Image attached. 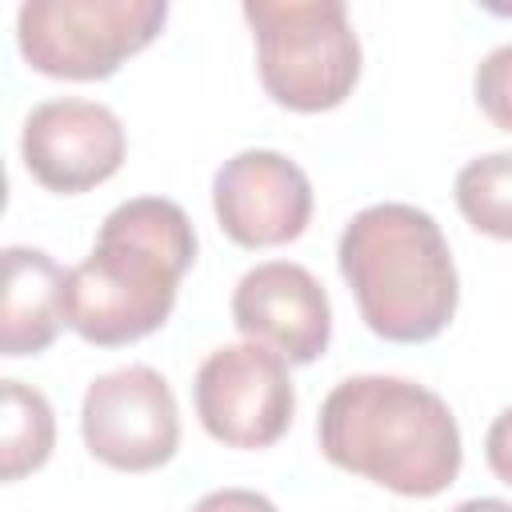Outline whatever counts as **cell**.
I'll list each match as a JSON object with an SVG mask.
<instances>
[{
	"label": "cell",
	"instance_id": "obj_16",
	"mask_svg": "<svg viewBox=\"0 0 512 512\" xmlns=\"http://www.w3.org/2000/svg\"><path fill=\"white\" fill-rule=\"evenodd\" d=\"M192 512H276V504L264 492L252 488H216L192 504Z\"/></svg>",
	"mask_w": 512,
	"mask_h": 512
},
{
	"label": "cell",
	"instance_id": "obj_7",
	"mask_svg": "<svg viewBox=\"0 0 512 512\" xmlns=\"http://www.w3.org/2000/svg\"><path fill=\"white\" fill-rule=\"evenodd\" d=\"M84 448L116 472H152L176 456L180 412L168 380L148 364L104 372L80 404Z\"/></svg>",
	"mask_w": 512,
	"mask_h": 512
},
{
	"label": "cell",
	"instance_id": "obj_3",
	"mask_svg": "<svg viewBox=\"0 0 512 512\" xmlns=\"http://www.w3.org/2000/svg\"><path fill=\"white\" fill-rule=\"evenodd\" d=\"M340 276L360 320L392 344H424L448 328L460 304L452 248L440 224L400 200L360 208L340 232Z\"/></svg>",
	"mask_w": 512,
	"mask_h": 512
},
{
	"label": "cell",
	"instance_id": "obj_6",
	"mask_svg": "<svg viewBox=\"0 0 512 512\" xmlns=\"http://www.w3.org/2000/svg\"><path fill=\"white\" fill-rule=\"evenodd\" d=\"M192 400L204 432L224 448H268L296 412L288 360L256 340L208 352L196 368Z\"/></svg>",
	"mask_w": 512,
	"mask_h": 512
},
{
	"label": "cell",
	"instance_id": "obj_8",
	"mask_svg": "<svg viewBox=\"0 0 512 512\" xmlns=\"http://www.w3.org/2000/svg\"><path fill=\"white\" fill-rule=\"evenodd\" d=\"M128 136L112 108L80 96H56L24 116L20 156L36 184L60 196L112 180L124 164Z\"/></svg>",
	"mask_w": 512,
	"mask_h": 512
},
{
	"label": "cell",
	"instance_id": "obj_9",
	"mask_svg": "<svg viewBox=\"0 0 512 512\" xmlns=\"http://www.w3.org/2000/svg\"><path fill=\"white\" fill-rule=\"evenodd\" d=\"M212 208L224 236L240 248H276L296 240L312 216V184L296 160L276 148H244L216 168Z\"/></svg>",
	"mask_w": 512,
	"mask_h": 512
},
{
	"label": "cell",
	"instance_id": "obj_1",
	"mask_svg": "<svg viewBox=\"0 0 512 512\" xmlns=\"http://www.w3.org/2000/svg\"><path fill=\"white\" fill-rule=\"evenodd\" d=\"M192 260L196 232L180 204L164 196L124 200L104 216L96 248L68 272L64 324L96 348L144 340L172 316Z\"/></svg>",
	"mask_w": 512,
	"mask_h": 512
},
{
	"label": "cell",
	"instance_id": "obj_5",
	"mask_svg": "<svg viewBox=\"0 0 512 512\" xmlns=\"http://www.w3.org/2000/svg\"><path fill=\"white\" fill-rule=\"evenodd\" d=\"M164 20V0H28L16 12V44L40 76L108 80L160 36Z\"/></svg>",
	"mask_w": 512,
	"mask_h": 512
},
{
	"label": "cell",
	"instance_id": "obj_13",
	"mask_svg": "<svg viewBox=\"0 0 512 512\" xmlns=\"http://www.w3.org/2000/svg\"><path fill=\"white\" fill-rule=\"evenodd\" d=\"M456 208L460 216L492 236V240H512V152H488L468 160L456 172Z\"/></svg>",
	"mask_w": 512,
	"mask_h": 512
},
{
	"label": "cell",
	"instance_id": "obj_11",
	"mask_svg": "<svg viewBox=\"0 0 512 512\" xmlns=\"http://www.w3.org/2000/svg\"><path fill=\"white\" fill-rule=\"evenodd\" d=\"M68 272L44 252L8 244L4 248V296H0V352L36 356L64 324Z\"/></svg>",
	"mask_w": 512,
	"mask_h": 512
},
{
	"label": "cell",
	"instance_id": "obj_14",
	"mask_svg": "<svg viewBox=\"0 0 512 512\" xmlns=\"http://www.w3.org/2000/svg\"><path fill=\"white\" fill-rule=\"evenodd\" d=\"M472 92H476L480 112H484L500 132H512V44L492 48V52L476 64Z\"/></svg>",
	"mask_w": 512,
	"mask_h": 512
},
{
	"label": "cell",
	"instance_id": "obj_2",
	"mask_svg": "<svg viewBox=\"0 0 512 512\" xmlns=\"http://www.w3.org/2000/svg\"><path fill=\"white\" fill-rule=\"evenodd\" d=\"M320 452L396 496H440L464 460L460 424L444 396L404 376L340 380L316 420Z\"/></svg>",
	"mask_w": 512,
	"mask_h": 512
},
{
	"label": "cell",
	"instance_id": "obj_4",
	"mask_svg": "<svg viewBox=\"0 0 512 512\" xmlns=\"http://www.w3.org/2000/svg\"><path fill=\"white\" fill-rule=\"evenodd\" d=\"M264 92L288 112L340 108L360 80V40L340 0H248Z\"/></svg>",
	"mask_w": 512,
	"mask_h": 512
},
{
	"label": "cell",
	"instance_id": "obj_15",
	"mask_svg": "<svg viewBox=\"0 0 512 512\" xmlns=\"http://www.w3.org/2000/svg\"><path fill=\"white\" fill-rule=\"evenodd\" d=\"M484 460L492 468L496 480L512 484V404L488 424V436H484Z\"/></svg>",
	"mask_w": 512,
	"mask_h": 512
},
{
	"label": "cell",
	"instance_id": "obj_10",
	"mask_svg": "<svg viewBox=\"0 0 512 512\" xmlns=\"http://www.w3.org/2000/svg\"><path fill=\"white\" fill-rule=\"evenodd\" d=\"M232 324L288 364H312L332 340V304L304 264L268 260L240 276L232 292Z\"/></svg>",
	"mask_w": 512,
	"mask_h": 512
},
{
	"label": "cell",
	"instance_id": "obj_17",
	"mask_svg": "<svg viewBox=\"0 0 512 512\" xmlns=\"http://www.w3.org/2000/svg\"><path fill=\"white\" fill-rule=\"evenodd\" d=\"M452 512H512V500H500V496H472V500H460Z\"/></svg>",
	"mask_w": 512,
	"mask_h": 512
},
{
	"label": "cell",
	"instance_id": "obj_12",
	"mask_svg": "<svg viewBox=\"0 0 512 512\" xmlns=\"http://www.w3.org/2000/svg\"><path fill=\"white\" fill-rule=\"evenodd\" d=\"M56 444V420L44 392L0 380V476L4 484H16L20 476L48 464Z\"/></svg>",
	"mask_w": 512,
	"mask_h": 512
}]
</instances>
